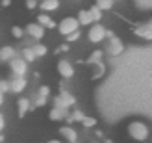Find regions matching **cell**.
I'll return each mask as SVG.
<instances>
[{"mask_svg":"<svg viewBox=\"0 0 152 143\" xmlns=\"http://www.w3.org/2000/svg\"><path fill=\"white\" fill-rule=\"evenodd\" d=\"M106 35H108V30L102 24H93L87 32V37H89L91 43H100L102 39H106Z\"/></svg>","mask_w":152,"mask_h":143,"instance_id":"cell-3","label":"cell"},{"mask_svg":"<svg viewBox=\"0 0 152 143\" xmlns=\"http://www.w3.org/2000/svg\"><path fill=\"white\" fill-rule=\"evenodd\" d=\"M61 50H69V45H61V47H59V50H58V52H61Z\"/></svg>","mask_w":152,"mask_h":143,"instance_id":"cell-33","label":"cell"},{"mask_svg":"<svg viewBox=\"0 0 152 143\" xmlns=\"http://www.w3.org/2000/svg\"><path fill=\"white\" fill-rule=\"evenodd\" d=\"M126 130H128V136L132 139H135V141H145L148 138V134H150V128L143 121H132L128 125Z\"/></svg>","mask_w":152,"mask_h":143,"instance_id":"cell-1","label":"cell"},{"mask_svg":"<svg viewBox=\"0 0 152 143\" xmlns=\"http://www.w3.org/2000/svg\"><path fill=\"white\" fill-rule=\"evenodd\" d=\"M59 132H61V136L69 141V143H76V139H78V136H76V130L71 128V126H61V128H59Z\"/></svg>","mask_w":152,"mask_h":143,"instance_id":"cell-14","label":"cell"},{"mask_svg":"<svg viewBox=\"0 0 152 143\" xmlns=\"http://www.w3.org/2000/svg\"><path fill=\"white\" fill-rule=\"evenodd\" d=\"M134 34L135 35H139L141 39H147V41H152V28L147 24H141V26H137V28H134Z\"/></svg>","mask_w":152,"mask_h":143,"instance_id":"cell-10","label":"cell"},{"mask_svg":"<svg viewBox=\"0 0 152 143\" xmlns=\"http://www.w3.org/2000/svg\"><path fill=\"white\" fill-rule=\"evenodd\" d=\"M102 71H104V65L102 63H96V73H95V78H98L102 74Z\"/></svg>","mask_w":152,"mask_h":143,"instance_id":"cell-31","label":"cell"},{"mask_svg":"<svg viewBox=\"0 0 152 143\" xmlns=\"http://www.w3.org/2000/svg\"><path fill=\"white\" fill-rule=\"evenodd\" d=\"M113 2H117V0H113Z\"/></svg>","mask_w":152,"mask_h":143,"instance_id":"cell-39","label":"cell"},{"mask_svg":"<svg viewBox=\"0 0 152 143\" xmlns=\"http://www.w3.org/2000/svg\"><path fill=\"white\" fill-rule=\"evenodd\" d=\"M15 56H17V52H15V48L10 47V45L0 48V62H11Z\"/></svg>","mask_w":152,"mask_h":143,"instance_id":"cell-12","label":"cell"},{"mask_svg":"<svg viewBox=\"0 0 152 143\" xmlns=\"http://www.w3.org/2000/svg\"><path fill=\"white\" fill-rule=\"evenodd\" d=\"M82 125L86 126V128H89V126H95V125H96V119H95V117H83Z\"/></svg>","mask_w":152,"mask_h":143,"instance_id":"cell-23","label":"cell"},{"mask_svg":"<svg viewBox=\"0 0 152 143\" xmlns=\"http://www.w3.org/2000/svg\"><path fill=\"white\" fill-rule=\"evenodd\" d=\"M2 102H4V93L0 91V106H2Z\"/></svg>","mask_w":152,"mask_h":143,"instance_id":"cell-35","label":"cell"},{"mask_svg":"<svg viewBox=\"0 0 152 143\" xmlns=\"http://www.w3.org/2000/svg\"><path fill=\"white\" fill-rule=\"evenodd\" d=\"M26 78L24 76H15L11 82H10V89L13 93H20V91H24V87H26Z\"/></svg>","mask_w":152,"mask_h":143,"instance_id":"cell-9","label":"cell"},{"mask_svg":"<svg viewBox=\"0 0 152 143\" xmlns=\"http://www.w3.org/2000/svg\"><path fill=\"white\" fill-rule=\"evenodd\" d=\"M4 126H6V119H4V115L0 114V132L4 130Z\"/></svg>","mask_w":152,"mask_h":143,"instance_id":"cell-32","label":"cell"},{"mask_svg":"<svg viewBox=\"0 0 152 143\" xmlns=\"http://www.w3.org/2000/svg\"><path fill=\"white\" fill-rule=\"evenodd\" d=\"M80 39V30H76V32H72V34H69L67 35V41L69 43H72V41H78Z\"/></svg>","mask_w":152,"mask_h":143,"instance_id":"cell-26","label":"cell"},{"mask_svg":"<svg viewBox=\"0 0 152 143\" xmlns=\"http://www.w3.org/2000/svg\"><path fill=\"white\" fill-rule=\"evenodd\" d=\"M22 58H24V59H26L28 63H32L34 59L37 58V54H35V50H34V47H32V48H24V50H22Z\"/></svg>","mask_w":152,"mask_h":143,"instance_id":"cell-18","label":"cell"},{"mask_svg":"<svg viewBox=\"0 0 152 143\" xmlns=\"http://www.w3.org/2000/svg\"><path fill=\"white\" fill-rule=\"evenodd\" d=\"M11 34H13V37H17V39H20V37L24 35V30H22V28H19V26H13V28H11Z\"/></svg>","mask_w":152,"mask_h":143,"instance_id":"cell-25","label":"cell"},{"mask_svg":"<svg viewBox=\"0 0 152 143\" xmlns=\"http://www.w3.org/2000/svg\"><path fill=\"white\" fill-rule=\"evenodd\" d=\"M147 24H148V26H150V28H152V17H150V21H148V22H147Z\"/></svg>","mask_w":152,"mask_h":143,"instance_id":"cell-37","label":"cell"},{"mask_svg":"<svg viewBox=\"0 0 152 143\" xmlns=\"http://www.w3.org/2000/svg\"><path fill=\"white\" fill-rule=\"evenodd\" d=\"M37 22H41V24H43V26H47V28H56V26H58L56 22H54V21H52L48 15H47V13H41L39 17H37Z\"/></svg>","mask_w":152,"mask_h":143,"instance_id":"cell-17","label":"cell"},{"mask_svg":"<svg viewBox=\"0 0 152 143\" xmlns=\"http://www.w3.org/2000/svg\"><path fill=\"white\" fill-rule=\"evenodd\" d=\"M0 143H4V136H0Z\"/></svg>","mask_w":152,"mask_h":143,"instance_id":"cell-38","label":"cell"},{"mask_svg":"<svg viewBox=\"0 0 152 143\" xmlns=\"http://www.w3.org/2000/svg\"><path fill=\"white\" fill-rule=\"evenodd\" d=\"M26 65H28V62H26L24 58L15 56L11 62H10V69H11V73H13V76H24Z\"/></svg>","mask_w":152,"mask_h":143,"instance_id":"cell-4","label":"cell"},{"mask_svg":"<svg viewBox=\"0 0 152 143\" xmlns=\"http://www.w3.org/2000/svg\"><path fill=\"white\" fill-rule=\"evenodd\" d=\"M30 106H32V102H30L28 99H19V102H17L19 117H24V115H26V111L30 110Z\"/></svg>","mask_w":152,"mask_h":143,"instance_id":"cell-16","label":"cell"},{"mask_svg":"<svg viewBox=\"0 0 152 143\" xmlns=\"http://www.w3.org/2000/svg\"><path fill=\"white\" fill-rule=\"evenodd\" d=\"M78 26H82V24H80V21H78V17H65V19L59 21L58 30H59V34H61V35L67 37L69 34L76 32V30H78Z\"/></svg>","mask_w":152,"mask_h":143,"instance_id":"cell-2","label":"cell"},{"mask_svg":"<svg viewBox=\"0 0 152 143\" xmlns=\"http://www.w3.org/2000/svg\"><path fill=\"white\" fill-rule=\"evenodd\" d=\"M83 117H86V115H83L80 110H76V111H72V115L69 119H71V121H83Z\"/></svg>","mask_w":152,"mask_h":143,"instance_id":"cell-24","label":"cell"},{"mask_svg":"<svg viewBox=\"0 0 152 143\" xmlns=\"http://www.w3.org/2000/svg\"><path fill=\"white\" fill-rule=\"evenodd\" d=\"M123 50H124L123 41H121L119 37H115V35H111V39H110V43H108V47H106V54H110V56H119Z\"/></svg>","mask_w":152,"mask_h":143,"instance_id":"cell-5","label":"cell"},{"mask_svg":"<svg viewBox=\"0 0 152 143\" xmlns=\"http://www.w3.org/2000/svg\"><path fill=\"white\" fill-rule=\"evenodd\" d=\"M11 4V0H2V6H10Z\"/></svg>","mask_w":152,"mask_h":143,"instance_id":"cell-34","label":"cell"},{"mask_svg":"<svg viewBox=\"0 0 152 143\" xmlns=\"http://www.w3.org/2000/svg\"><path fill=\"white\" fill-rule=\"evenodd\" d=\"M58 73L61 74L63 78H72L74 76V67L71 65V62H67V59H59L58 62Z\"/></svg>","mask_w":152,"mask_h":143,"instance_id":"cell-7","label":"cell"},{"mask_svg":"<svg viewBox=\"0 0 152 143\" xmlns=\"http://www.w3.org/2000/svg\"><path fill=\"white\" fill-rule=\"evenodd\" d=\"M102 54H104L102 50H95L93 54H91V58H89V63H100V58H102Z\"/></svg>","mask_w":152,"mask_h":143,"instance_id":"cell-22","label":"cell"},{"mask_svg":"<svg viewBox=\"0 0 152 143\" xmlns=\"http://www.w3.org/2000/svg\"><path fill=\"white\" fill-rule=\"evenodd\" d=\"M48 143H61V141H58V139H50Z\"/></svg>","mask_w":152,"mask_h":143,"instance_id":"cell-36","label":"cell"},{"mask_svg":"<svg viewBox=\"0 0 152 143\" xmlns=\"http://www.w3.org/2000/svg\"><path fill=\"white\" fill-rule=\"evenodd\" d=\"M26 34L30 37H34V39H43L45 35V26L41 22H37V24H28L26 26Z\"/></svg>","mask_w":152,"mask_h":143,"instance_id":"cell-8","label":"cell"},{"mask_svg":"<svg viewBox=\"0 0 152 143\" xmlns=\"http://www.w3.org/2000/svg\"><path fill=\"white\" fill-rule=\"evenodd\" d=\"M26 7H28V10H35V7H37V0H26Z\"/></svg>","mask_w":152,"mask_h":143,"instance_id":"cell-30","label":"cell"},{"mask_svg":"<svg viewBox=\"0 0 152 143\" xmlns=\"http://www.w3.org/2000/svg\"><path fill=\"white\" fill-rule=\"evenodd\" d=\"M78 21H80L82 26H89L91 22H95V19H93V15H91L89 10H80L78 11Z\"/></svg>","mask_w":152,"mask_h":143,"instance_id":"cell-13","label":"cell"},{"mask_svg":"<svg viewBox=\"0 0 152 143\" xmlns=\"http://www.w3.org/2000/svg\"><path fill=\"white\" fill-rule=\"evenodd\" d=\"M98 7H100L102 11H110L111 7H113V0H96L95 2Z\"/></svg>","mask_w":152,"mask_h":143,"instance_id":"cell-19","label":"cell"},{"mask_svg":"<svg viewBox=\"0 0 152 143\" xmlns=\"http://www.w3.org/2000/svg\"><path fill=\"white\" fill-rule=\"evenodd\" d=\"M34 50H35L37 56H47V47H45V45H41V43H35V45H34Z\"/></svg>","mask_w":152,"mask_h":143,"instance_id":"cell-21","label":"cell"},{"mask_svg":"<svg viewBox=\"0 0 152 143\" xmlns=\"http://www.w3.org/2000/svg\"><path fill=\"white\" fill-rule=\"evenodd\" d=\"M39 7H41L45 13H48V11H56L58 7H59V0H43V2L39 4Z\"/></svg>","mask_w":152,"mask_h":143,"instance_id":"cell-15","label":"cell"},{"mask_svg":"<svg viewBox=\"0 0 152 143\" xmlns=\"http://www.w3.org/2000/svg\"><path fill=\"white\" fill-rule=\"evenodd\" d=\"M48 117L52 119V121H61V119L67 117V108H61V106H54L50 110Z\"/></svg>","mask_w":152,"mask_h":143,"instance_id":"cell-11","label":"cell"},{"mask_svg":"<svg viewBox=\"0 0 152 143\" xmlns=\"http://www.w3.org/2000/svg\"><path fill=\"white\" fill-rule=\"evenodd\" d=\"M0 91H2V93H6V91H11V89H10V82H6V80H2V82H0Z\"/></svg>","mask_w":152,"mask_h":143,"instance_id":"cell-27","label":"cell"},{"mask_svg":"<svg viewBox=\"0 0 152 143\" xmlns=\"http://www.w3.org/2000/svg\"><path fill=\"white\" fill-rule=\"evenodd\" d=\"M74 102H76L74 95H71L69 91H61L54 99V104L56 106H61V108H71V106H74Z\"/></svg>","mask_w":152,"mask_h":143,"instance_id":"cell-6","label":"cell"},{"mask_svg":"<svg viewBox=\"0 0 152 143\" xmlns=\"http://www.w3.org/2000/svg\"><path fill=\"white\" fill-rule=\"evenodd\" d=\"M37 106H45L47 104V97H43V95H37V100H35Z\"/></svg>","mask_w":152,"mask_h":143,"instance_id":"cell-29","label":"cell"},{"mask_svg":"<svg viewBox=\"0 0 152 143\" xmlns=\"http://www.w3.org/2000/svg\"><path fill=\"white\" fill-rule=\"evenodd\" d=\"M89 11H91V15H93V19H95V22L102 19V10H100V7H98L96 4H95V6H91V10H89Z\"/></svg>","mask_w":152,"mask_h":143,"instance_id":"cell-20","label":"cell"},{"mask_svg":"<svg viewBox=\"0 0 152 143\" xmlns=\"http://www.w3.org/2000/svg\"><path fill=\"white\" fill-rule=\"evenodd\" d=\"M39 95L48 97V95H50V87H48V86H41V87H39Z\"/></svg>","mask_w":152,"mask_h":143,"instance_id":"cell-28","label":"cell"}]
</instances>
